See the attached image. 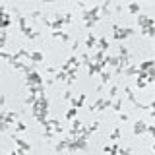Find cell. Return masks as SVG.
Segmentation results:
<instances>
[{
	"label": "cell",
	"mask_w": 155,
	"mask_h": 155,
	"mask_svg": "<svg viewBox=\"0 0 155 155\" xmlns=\"http://www.w3.org/2000/svg\"><path fill=\"white\" fill-rule=\"evenodd\" d=\"M113 29H114L113 37L116 39V41H122V39H128L130 35L138 33V31H136V29H132V27H118L116 23H113Z\"/></svg>",
	"instance_id": "6da1fadb"
},
{
	"label": "cell",
	"mask_w": 155,
	"mask_h": 155,
	"mask_svg": "<svg viewBox=\"0 0 155 155\" xmlns=\"http://www.w3.org/2000/svg\"><path fill=\"white\" fill-rule=\"evenodd\" d=\"M25 84H27V85H35V84H43V78L39 76V72H35V70H31V72H27V74H25Z\"/></svg>",
	"instance_id": "7a4b0ae2"
},
{
	"label": "cell",
	"mask_w": 155,
	"mask_h": 155,
	"mask_svg": "<svg viewBox=\"0 0 155 155\" xmlns=\"http://www.w3.org/2000/svg\"><path fill=\"white\" fill-rule=\"evenodd\" d=\"M10 23H12V18L6 14V10H4V6H0V31L2 29H8Z\"/></svg>",
	"instance_id": "3957f363"
},
{
	"label": "cell",
	"mask_w": 155,
	"mask_h": 155,
	"mask_svg": "<svg viewBox=\"0 0 155 155\" xmlns=\"http://www.w3.org/2000/svg\"><path fill=\"white\" fill-rule=\"evenodd\" d=\"M136 16H138V25H140V29H143V27H151V25H155L153 18H149V16H143V14H136Z\"/></svg>",
	"instance_id": "277c9868"
},
{
	"label": "cell",
	"mask_w": 155,
	"mask_h": 155,
	"mask_svg": "<svg viewBox=\"0 0 155 155\" xmlns=\"http://www.w3.org/2000/svg\"><path fill=\"white\" fill-rule=\"evenodd\" d=\"M145 128H147L145 120H136L132 126V132H134V136H140V134H145Z\"/></svg>",
	"instance_id": "5b68a950"
},
{
	"label": "cell",
	"mask_w": 155,
	"mask_h": 155,
	"mask_svg": "<svg viewBox=\"0 0 155 155\" xmlns=\"http://www.w3.org/2000/svg\"><path fill=\"white\" fill-rule=\"evenodd\" d=\"M84 124L80 122V120H76L74 118V122H72V128H70V136H81L84 134Z\"/></svg>",
	"instance_id": "8992f818"
},
{
	"label": "cell",
	"mask_w": 155,
	"mask_h": 155,
	"mask_svg": "<svg viewBox=\"0 0 155 155\" xmlns=\"http://www.w3.org/2000/svg\"><path fill=\"white\" fill-rule=\"evenodd\" d=\"M27 60H31L33 64H39V62H43V60H45V56H43V52H39V51H33V52H29Z\"/></svg>",
	"instance_id": "52a82bcc"
},
{
	"label": "cell",
	"mask_w": 155,
	"mask_h": 155,
	"mask_svg": "<svg viewBox=\"0 0 155 155\" xmlns=\"http://www.w3.org/2000/svg\"><path fill=\"white\" fill-rule=\"evenodd\" d=\"M70 103H72V107H76V109H81L84 103H85V93H81L80 97H72Z\"/></svg>",
	"instance_id": "ba28073f"
},
{
	"label": "cell",
	"mask_w": 155,
	"mask_h": 155,
	"mask_svg": "<svg viewBox=\"0 0 155 155\" xmlns=\"http://www.w3.org/2000/svg\"><path fill=\"white\" fill-rule=\"evenodd\" d=\"M12 140H14V142H16V145H18V147L19 149H23V151H31V143H27V142H23V140H19V138H16V136H12Z\"/></svg>",
	"instance_id": "9c48e42d"
},
{
	"label": "cell",
	"mask_w": 155,
	"mask_h": 155,
	"mask_svg": "<svg viewBox=\"0 0 155 155\" xmlns=\"http://www.w3.org/2000/svg\"><path fill=\"white\" fill-rule=\"evenodd\" d=\"M95 45H97V37L93 35V31H89V33H87V39H85V48H87V51H91Z\"/></svg>",
	"instance_id": "30bf717a"
},
{
	"label": "cell",
	"mask_w": 155,
	"mask_h": 155,
	"mask_svg": "<svg viewBox=\"0 0 155 155\" xmlns=\"http://www.w3.org/2000/svg\"><path fill=\"white\" fill-rule=\"evenodd\" d=\"M101 70H103V68H101V64H99V62H93V60H91L89 64H87V72H89V76H93V74H99Z\"/></svg>",
	"instance_id": "8fae6325"
},
{
	"label": "cell",
	"mask_w": 155,
	"mask_h": 155,
	"mask_svg": "<svg viewBox=\"0 0 155 155\" xmlns=\"http://www.w3.org/2000/svg\"><path fill=\"white\" fill-rule=\"evenodd\" d=\"M95 47H99V51H105V52H109V48H110V45H109V39L107 37H101V39H97V45Z\"/></svg>",
	"instance_id": "7c38bea8"
},
{
	"label": "cell",
	"mask_w": 155,
	"mask_h": 155,
	"mask_svg": "<svg viewBox=\"0 0 155 155\" xmlns=\"http://www.w3.org/2000/svg\"><path fill=\"white\" fill-rule=\"evenodd\" d=\"M51 35L54 37V39H60L62 43H68V41H70V39H72L70 35H68V33H62L60 29H58V31H51Z\"/></svg>",
	"instance_id": "4fadbf2b"
},
{
	"label": "cell",
	"mask_w": 155,
	"mask_h": 155,
	"mask_svg": "<svg viewBox=\"0 0 155 155\" xmlns=\"http://www.w3.org/2000/svg\"><path fill=\"white\" fill-rule=\"evenodd\" d=\"M10 124L6 122V110H0V132H6Z\"/></svg>",
	"instance_id": "5bb4252c"
},
{
	"label": "cell",
	"mask_w": 155,
	"mask_h": 155,
	"mask_svg": "<svg viewBox=\"0 0 155 155\" xmlns=\"http://www.w3.org/2000/svg\"><path fill=\"white\" fill-rule=\"evenodd\" d=\"M128 12L132 14V16L140 14V2H138V0H130V4H128Z\"/></svg>",
	"instance_id": "9a60e30c"
},
{
	"label": "cell",
	"mask_w": 155,
	"mask_h": 155,
	"mask_svg": "<svg viewBox=\"0 0 155 155\" xmlns=\"http://www.w3.org/2000/svg\"><path fill=\"white\" fill-rule=\"evenodd\" d=\"M122 74L124 76H136V74H138V66H136V64H128L122 70Z\"/></svg>",
	"instance_id": "2e32d148"
},
{
	"label": "cell",
	"mask_w": 155,
	"mask_h": 155,
	"mask_svg": "<svg viewBox=\"0 0 155 155\" xmlns=\"http://www.w3.org/2000/svg\"><path fill=\"white\" fill-rule=\"evenodd\" d=\"M18 118H19V113H16V110H10V113H6V122L8 124H16Z\"/></svg>",
	"instance_id": "e0dca14e"
},
{
	"label": "cell",
	"mask_w": 155,
	"mask_h": 155,
	"mask_svg": "<svg viewBox=\"0 0 155 155\" xmlns=\"http://www.w3.org/2000/svg\"><path fill=\"white\" fill-rule=\"evenodd\" d=\"M155 66V60L153 58H147V60H143L142 64L138 66V70H149V68H153Z\"/></svg>",
	"instance_id": "ac0fdd59"
},
{
	"label": "cell",
	"mask_w": 155,
	"mask_h": 155,
	"mask_svg": "<svg viewBox=\"0 0 155 155\" xmlns=\"http://www.w3.org/2000/svg\"><path fill=\"white\" fill-rule=\"evenodd\" d=\"M66 80H68V76H66L64 70H58L56 74H54V78H52V81H54V84H56V81H66Z\"/></svg>",
	"instance_id": "d6986e66"
},
{
	"label": "cell",
	"mask_w": 155,
	"mask_h": 155,
	"mask_svg": "<svg viewBox=\"0 0 155 155\" xmlns=\"http://www.w3.org/2000/svg\"><path fill=\"white\" fill-rule=\"evenodd\" d=\"M68 142H70V138H68V140H60V142L56 143L54 151H58V153H60V151H64V149H68Z\"/></svg>",
	"instance_id": "ffe728a7"
},
{
	"label": "cell",
	"mask_w": 155,
	"mask_h": 155,
	"mask_svg": "<svg viewBox=\"0 0 155 155\" xmlns=\"http://www.w3.org/2000/svg\"><path fill=\"white\" fill-rule=\"evenodd\" d=\"M118 149H120V145L114 142L113 145H105V147H103V151H105V153H118Z\"/></svg>",
	"instance_id": "44dd1931"
},
{
	"label": "cell",
	"mask_w": 155,
	"mask_h": 155,
	"mask_svg": "<svg viewBox=\"0 0 155 155\" xmlns=\"http://www.w3.org/2000/svg\"><path fill=\"white\" fill-rule=\"evenodd\" d=\"M99 74H101V84H103V85H107L110 81V78H113V76H110V72H105V70H101Z\"/></svg>",
	"instance_id": "7402d4cb"
},
{
	"label": "cell",
	"mask_w": 155,
	"mask_h": 155,
	"mask_svg": "<svg viewBox=\"0 0 155 155\" xmlns=\"http://www.w3.org/2000/svg\"><path fill=\"white\" fill-rule=\"evenodd\" d=\"M140 35H147V37H155V27H143V29H140Z\"/></svg>",
	"instance_id": "603a6c76"
},
{
	"label": "cell",
	"mask_w": 155,
	"mask_h": 155,
	"mask_svg": "<svg viewBox=\"0 0 155 155\" xmlns=\"http://www.w3.org/2000/svg\"><path fill=\"white\" fill-rule=\"evenodd\" d=\"M105 54H107L105 51H97L95 54H93V58H91V60H93V62H103V58H105Z\"/></svg>",
	"instance_id": "cb8c5ba5"
},
{
	"label": "cell",
	"mask_w": 155,
	"mask_h": 155,
	"mask_svg": "<svg viewBox=\"0 0 155 155\" xmlns=\"http://www.w3.org/2000/svg\"><path fill=\"white\" fill-rule=\"evenodd\" d=\"M118 56H130V51H128V47H126V45H120L118 47Z\"/></svg>",
	"instance_id": "d4e9b609"
},
{
	"label": "cell",
	"mask_w": 155,
	"mask_h": 155,
	"mask_svg": "<svg viewBox=\"0 0 155 155\" xmlns=\"http://www.w3.org/2000/svg\"><path fill=\"white\" fill-rule=\"evenodd\" d=\"M76 114H78V109H76V107H72V109L66 113V118H68V120H74V118H76Z\"/></svg>",
	"instance_id": "484cf974"
},
{
	"label": "cell",
	"mask_w": 155,
	"mask_h": 155,
	"mask_svg": "<svg viewBox=\"0 0 155 155\" xmlns=\"http://www.w3.org/2000/svg\"><path fill=\"white\" fill-rule=\"evenodd\" d=\"M109 140H113V142H116V140H120V128L113 130V132H110V136H109Z\"/></svg>",
	"instance_id": "4316f807"
},
{
	"label": "cell",
	"mask_w": 155,
	"mask_h": 155,
	"mask_svg": "<svg viewBox=\"0 0 155 155\" xmlns=\"http://www.w3.org/2000/svg\"><path fill=\"white\" fill-rule=\"evenodd\" d=\"M35 101H37V95H35V93H29V95L25 97V105H33Z\"/></svg>",
	"instance_id": "83f0119b"
},
{
	"label": "cell",
	"mask_w": 155,
	"mask_h": 155,
	"mask_svg": "<svg viewBox=\"0 0 155 155\" xmlns=\"http://www.w3.org/2000/svg\"><path fill=\"white\" fill-rule=\"evenodd\" d=\"M122 103H124V101H122V99H116V101H114V105H113V109L116 110V113H120V110H122Z\"/></svg>",
	"instance_id": "f1b7e54d"
},
{
	"label": "cell",
	"mask_w": 155,
	"mask_h": 155,
	"mask_svg": "<svg viewBox=\"0 0 155 155\" xmlns=\"http://www.w3.org/2000/svg\"><path fill=\"white\" fill-rule=\"evenodd\" d=\"M136 85H138L140 89H145V87H147L149 84H147V81H145V80H138V78H136Z\"/></svg>",
	"instance_id": "f546056e"
},
{
	"label": "cell",
	"mask_w": 155,
	"mask_h": 155,
	"mask_svg": "<svg viewBox=\"0 0 155 155\" xmlns=\"http://www.w3.org/2000/svg\"><path fill=\"white\" fill-rule=\"evenodd\" d=\"M23 130H27V124L25 122H16V132H23Z\"/></svg>",
	"instance_id": "4dcf8cb0"
},
{
	"label": "cell",
	"mask_w": 155,
	"mask_h": 155,
	"mask_svg": "<svg viewBox=\"0 0 155 155\" xmlns=\"http://www.w3.org/2000/svg\"><path fill=\"white\" fill-rule=\"evenodd\" d=\"M116 93H118V85H113V87H110V91H109V97L113 99V97H116Z\"/></svg>",
	"instance_id": "1f68e13d"
},
{
	"label": "cell",
	"mask_w": 155,
	"mask_h": 155,
	"mask_svg": "<svg viewBox=\"0 0 155 155\" xmlns=\"http://www.w3.org/2000/svg\"><path fill=\"white\" fill-rule=\"evenodd\" d=\"M54 136H56L54 130H45V138H47V140H52Z\"/></svg>",
	"instance_id": "d6a6232c"
},
{
	"label": "cell",
	"mask_w": 155,
	"mask_h": 155,
	"mask_svg": "<svg viewBox=\"0 0 155 155\" xmlns=\"http://www.w3.org/2000/svg\"><path fill=\"white\" fill-rule=\"evenodd\" d=\"M95 23L97 21H93V19H87V21H85V29H89V31H91V29L95 27Z\"/></svg>",
	"instance_id": "836d02e7"
},
{
	"label": "cell",
	"mask_w": 155,
	"mask_h": 155,
	"mask_svg": "<svg viewBox=\"0 0 155 155\" xmlns=\"http://www.w3.org/2000/svg\"><path fill=\"white\" fill-rule=\"evenodd\" d=\"M29 16H31V19H37V18H41V16H43V12H39V10H35V12H31Z\"/></svg>",
	"instance_id": "e575fe53"
},
{
	"label": "cell",
	"mask_w": 155,
	"mask_h": 155,
	"mask_svg": "<svg viewBox=\"0 0 155 155\" xmlns=\"http://www.w3.org/2000/svg\"><path fill=\"white\" fill-rule=\"evenodd\" d=\"M64 99H66V101H70V99H72V91H70V89L64 91Z\"/></svg>",
	"instance_id": "d590c367"
},
{
	"label": "cell",
	"mask_w": 155,
	"mask_h": 155,
	"mask_svg": "<svg viewBox=\"0 0 155 155\" xmlns=\"http://www.w3.org/2000/svg\"><path fill=\"white\" fill-rule=\"evenodd\" d=\"M120 120L126 122V120H128V114H126V113H120Z\"/></svg>",
	"instance_id": "8d00e7d4"
},
{
	"label": "cell",
	"mask_w": 155,
	"mask_h": 155,
	"mask_svg": "<svg viewBox=\"0 0 155 155\" xmlns=\"http://www.w3.org/2000/svg\"><path fill=\"white\" fill-rule=\"evenodd\" d=\"M47 72H48V74H56V70L52 66H47Z\"/></svg>",
	"instance_id": "74e56055"
},
{
	"label": "cell",
	"mask_w": 155,
	"mask_h": 155,
	"mask_svg": "<svg viewBox=\"0 0 155 155\" xmlns=\"http://www.w3.org/2000/svg\"><path fill=\"white\" fill-rule=\"evenodd\" d=\"M4 103H6V97H4V95H2V93H0V107H2V105H4Z\"/></svg>",
	"instance_id": "f35d334b"
},
{
	"label": "cell",
	"mask_w": 155,
	"mask_h": 155,
	"mask_svg": "<svg viewBox=\"0 0 155 155\" xmlns=\"http://www.w3.org/2000/svg\"><path fill=\"white\" fill-rule=\"evenodd\" d=\"M43 2H56V0H43Z\"/></svg>",
	"instance_id": "ab89813d"
}]
</instances>
